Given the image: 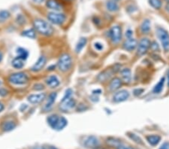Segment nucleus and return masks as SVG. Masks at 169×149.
I'll return each instance as SVG.
<instances>
[{"instance_id":"f257e3e1","label":"nucleus","mask_w":169,"mask_h":149,"mask_svg":"<svg viewBox=\"0 0 169 149\" xmlns=\"http://www.w3.org/2000/svg\"><path fill=\"white\" fill-rule=\"evenodd\" d=\"M33 26L37 33L45 36H50L54 33L53 26L42 19H35L33 21Z\"/></svg>"},{"instance_id":"f03ea898","label":"nucleus","mask_w":169,"mask_h":149,"mask_svg":"<svg viewBox=\"0 0 169 149\" xmlns=\"http://www.w3.org/2000/svg\"><path fill=\"white\" fill-rule=\"evenodd\" d=\"M47 121L49 126L53 130L60 131L67 126L68 121L63 116H60L57 114H51L47 118Z\"/></svg>"},{"instance_id":"7ed1b4c3","label":"nucleus","mask_w":169,"mask_h":149,"mask_svg":"<svg viewBox=\"0 0 169 149\" xmlns=\"http://www.w3.org/2000/svg\"><path fill=\"white\" fill-rule=\"evenodd\" d=\"M58 69L62 72H66L71 69L72 66V59L69 54H64L60 57L57 62Z\"/></svg>"},{"instance_id":"20e7f679","label":"nucleus","mask_w":169,"mask_h":149,"mask_svg":"<svg viewBox=\"0 0 169 149\" xmlns=\"http://www.w3.org/2000/svg\"><path fill=\"white\" fill-rule=\"evenodd\" d=\"M8 81L16 85H23L28 83L29 76L24 72H16L10 75Z\"/></svg>"},{"instance_id":"39448f33","label":"nucleus","mask_w":169,"mask_h":149,"mask_svg":"<svg viewBox=\"0 0 169 149\" xmlns=\"http://www.w3.org/2000/svg\"><path fill=\"white\" fill-rule=\"evenodd\" d=\"M156 35L162 43L163 49L165 52L169 51V34L165 29L158 27L156 29Z\"/></svg>"},{"instance_id":"423d86ee","label":"nucleus","mask_w":169,"mask_h":149,"mask_svg":"<svg viewBox=\"0 0 169 149\" xmlns=\"http://www.w3.org/2000/svg\"><path fill=\"white\" fill-rule=\"evenodd\" d=\"M47 17L50 22L56 25H62L66 20V17L64 14L58 12H49Z\"/></svg>"},{"instance_id":"0eeeda50","label":"nucleus","mask_w":169,"mask_h":149,"mask_svg":"<svg viewBox=\"0 0 169 149\" xmlns=\"http://www.w3.org/2000/svg\"><path fill=\"white\" fill-rule=\"evenodd\" d=\"M109 36L113 43H119L122 39V29L118 25H115L110 29Z\"/></svg>"},{"instance_id":"6e6552de","label":"nucleus","mask_w":169,"mask_h":149,"mask_svg":"<svg viewBox=\"0 0 169 149\" xmlns=\"http://www.w3.org/2000/svg\"><path fill=\"white\" fill-rule=\"evenodd\" d=\"M151 42L150 39L147 38H143L138 42L137 46V54L138 56L141 57L144 55L148 51L149 48H150Z\"/></svg>"},{"instance_id":"1a4fd4ad","label":"nucleus","mask_w":169,"mask_h":149,"mask_svg":"<svg viewBox=\"0 0 169 149\" xmlns=\"http://www.w3.org/2000/svg\"><path fill=\"white\" fill-rule=\"evenodd\" d=\"M76 105H77L76 100L74 98L70 97L66 99V100H61L60 109L62 112H66L71 110V109H75Z\"/></svg>"},{"instance_id":"9d476101","label":"nucleus","mask_w":169,"mask_h":149,"mask_svg":"<svg viewBox=\"0 0 169 149\" xmlns=\"http://www.w3.org/2000/svg\"><path fill=\"white\" fill-rule=\"evenodd\" d=\"M84 145L88 148H96L99 145V140L95 136H89L84 138Z\"/></svg>"},{"instance_id":"9b49d317","label":"nucleus","mask_w":169,"mask_h":149,"mask_svg":"<svg viewBox=\"0 0 169 149\" xmlns=\"http://www.w3.org/2000/svg\"><path fill=\"white\" fill-rule=\"evenodd\" d=\"M129 97V92L126 90H121L114 93L113 96V101L114 103H122L126 101Z\"/></svg>"},{"instance_id":"f8f14e48","label":"nucleus","mask_w":169,"mask_h":149,"mask_svg":"<svg viewBox=\"0 0 169 149\" xmlns=\"http://www.w3.org/2000/svg\"><path fill=\"white\" fill-rule=\"evenodd\" d=\"M47 63V58L44 56H41L38 59L35 64L32 66L31 70L33 72H40L42 69H44V67L45 66Z\"/></svg>"},{"instance_id":"ddd939ff","label":"nucleus","mask_w":169,"mask_h":149,"mask_svg":"<svg viewBox=\"0 0 169 149\" xmlns=\"http://www.w3.org/2000/svg\"><path fill=\"white\" fill-rule=\"evenodd\" d=\"M46 98V94L44 93H39V94H31L27 97L28 101L31 104L41 103Z\"/></svg>"},{"instance_id":"4468645a","label":"nucleus","mask_w":169,"mask_h":149,"mask_svg":"<svg viewBox=\"0 0 169 149\" xmlns=\"http://www.w3.org/2000/svg\"><path fill=\"white\" fill-rule=\"evenodd\" d=\"M138 46V42L134 38H129L123 43V48L128 51H134Z\"/></svg>"},{"instance_id":"2eb2a0df","label":"nucleus","mask_w":169,"mask_h":149,"mask_svg":"<svg viewBox=\"0 0 169 149\" xmlns=\"http://www.w3.org/2000/svg\"><path fill=\"white\" fill-rule=\"evenodd\" d=\"M47 85L50 88H56L60 85V80L56 75H50L45 80Z\"/></svg>"},{"instance_id":"dca6fc26","label":"nucleus","mask_w":169,"mask_h":149,"mask_svg":"<svg viewBox=\"0 0 169 149\" xmlns=\"http://www.w3.org/2000/svg\"><path fill=\"white\" fill-rule=\"evenodd\" d=\"M17 127V123L11 120H7L2 123V129L4 132H10Z\"/></svg>"},{"instance_id":"f3484780","label":"nucleus","mask_w":169,"mask_h":149,"mask_svg":"<svg viewBox=\"0 0 169 149\" xmlns=\"http://www.w3.org/2000/svg\"><path fill=\"white\" fill-rule=\"evenodd\" d=\"M120 76L126 83H129L132 80V72L129 68H125L120 71Z\"/></svg>"},{"instance_id":"a211bd4d","label":"nucleus","mask_w":169,"mask_h":149,"mask_svg":"<svg viewBox=\"0 0 169 149\" xmlns=\"http://www.w3.org/2000/svg\"><path fill=\"white\" fill-rule=\"evenodd\" d=\"M122 85V80L120 78H114L110 82L109 88L111 91H117Z\"/></svg>"},{"instance_id":"6ab92c4d","label":"nucleus","mask_w":169,"mask_h":149,"mask_svg":"<svg viewBox=\"0 0 169 149\" xmlns=\"http://www.w3.org/2000/svg\"><path fill=\"white\" fill-rule=\"evenodd\" d=\"M47 7L50 9L54 10L56 12H59L62 8V5H60V3L59 2H57V0H48L47 2Z\"/></svg>"},{"instance_id":"aec40b11","label":"nucleus","mask_w":169,"mask_h":149,"mask_svg":"<svg viewBox=\"0 0 169 149\" xmlns=\"http://www.w3.org/2000/svg\"><path fill=\"white\" fill-rule=\"evenodd\" d=\"M57 97V93L56 92H53L50 93L49 96H48L47 103L45 104V105H44V109H46V110H49L50 108L53 106V103H55Z\"/></svg>"},{"instance_id":"412c9836","label":"nucleus","mask_w":169,"mask_h":149,"mask_svg":"<svg viewBox=\"0 0 169 149\" xmlns=\"http://www.w3.org/2000/svg\"><path fill=\"white\" fill-rule=\"evenodd\" d=\"M147 141L152 146H156L161 141V136L159 135H149L146 137Z\"/></svg>"},{"instance_id":"4be33fe9","label":"nucleus","mask_w":169,"mask_h":149,"mask_svg":"<svg viewBox=\"0 0 169 149\" xmlns=\"http://www.w3.org/2000/svg\"><path fill=\"white\" fill-rule=\"evenodd\" d=\"M87 43V39H86V38L84 37L80 38V39H79L78 43H77L76 46H75V52H76L77 54L80 53L82 50L84 49V47L86 46Z\"/></svg>"},{"instance_id":"5701e85b","label":"nucleus","mask_w":169,"mask_h":149,"mask_svg":"<svg viewBox=\"0 0 169 149\" xmlns=\"http://www.w3.org/2000/svg\"><path fill=\"white\" fill-rule=\"evenodd\" d=\"M113 73H114V72L113 71L112 69L105 70V71L102 72L98 75V80H99L100 81H105L108 79L112 75Z\"/></svg>"},{"instance_id":"b1692460","label":"nucleus","mask_w":169,"mask_h":149,"mask_svg":"<svg viewBox=\"0 0 169 149\" xmlns=\"http://www.w3.org/2000/svg\"><path fill=\"white\" fill-rule=\"evenodd\" d=\"M106 8H107V9L110 11V12H117V11L119 10V5H118V4L116 2L113 1V0H109V1H107V3H106Z\"/></svg>"},{"instance_id":"393cba45","label":"nucleus","mask_w":169,"mask_h":149,"mask_svg":"<svg viewBox=\"0 0 169 149\" xmlns=\"http://www.w3.org/2000/svg\"><path fill=\"white\" fill-rule=\"evenodd\" d=\"M24 61L25 60H23L21 58H20V57H15L13 60H12L11 65L14 68H15V69H22V68L25 65Z\"/></svg>"},{"instance_id":"a878e982","label":"nucleus","mask_w":169,"mask_h":149,"mask_svg":"<svg viewBox=\"0 0 169 149\" xmlns=\"http://www.w3.org/2000/svg\"><path fill=\"white\" fill-rule=\"evenodd\" d=\"M21 35L24 37L30 38V39H34L36 38V31L35 30V29L30 28L28 29V30H24V31L22 32L21 33Z\"/></svg>"},{"instance_id":"bb28decb","label":"nucleus","mask_w":169,"mask_h":149,"mask_svg":"<svg viewBox=\"0 0 169 149\" xmlns=\"http://www.w3.org/2000/svg\"><path fill=\"white\" fill-rule=\"evenodd\" d=\"M150 28H151L150 21L147 19L144 20L141 25V30L142 33L148 34L149 33H150Z\"/></svg>"},{"instance_id":"cd10ccee","label":"nucleus","mask_w":169,"mask_h":149,"mask_svg":"<svg viewBox=\"0 0 169 149\" xmlns=\"http://www.w3.org/2000/svg\"><path fill=\"white\" fill-rule=\"evenodd\" d=\"M165 81V77H162V78L160 79L159 81L158 82L157 84H156V86L154 87L153 90V92L156 93V94H158V93H161L163 90V87H164Z\"/></svg>"},{"instance_id":"c85d7f7f","label":"nucleus","mask_w":169,"mask_h":149,"mask_svg":"<svg viewBox=\"0 0 169 149\" xmlns=\"http://www.w3.org/2000/svg\"><path fill=\"white\" fill-rule=\"evenodd\" d=\"M107 145H110L112 148H117L118 147H120L122 144V142L120 140L116 139V138H109L107 140Z\"/></svg>"},{"instance_id":"c756f323","label":"nucleus","mask_w":169,"mask_h":149,"mask_svg":"<svg viewBox=\"0 0 169 149\" xmlns=\"http://www.w3.org/2000/svg\"><path fill=\"white\" fill-rule=\"evenodd\" d=\"M17 57L21 58L23 60H26V59L28 58L29 57V52L26 49L23 48H18L17 49Z\"/></svg>"},{"instance_id":"7c9ffc66","label":"nucleus","mask_w":169,"mask_h":149,"mask_svg":"<svg viewBox=\"0 0 169 149\" xmlns=\"http://www.w3.org/2000/svg\"><path fill=\"white\" fill-rule=\"evenodd\" d=\"M128 136L131 139L133 140L135 142L137 143V144L144 145V143L143 142V140L141 139V137L138 136V135H136V134L133 133H128Z\"/></svg>"},{"instance_id":"2f4dec72","label":"nucleus","mask_w":169,"mask_h":149,"mask_svg":"<svg viewBox=\"0 0 169 149\" xmlns=\"http://www.w3.org/2000/svg\"><path fill=\"white\" fill-rule=\"evenodd\" d=\"M11 14L8 11L3 10L0 12V23H3L6 21L10 17Z\"/></svg>"},{"instance_id":"473e14b6","label":"nucleus","mask_w":169,"mask_h":149,"mask_svg":"<svg viewBox=\"0 0 169 149\" xmlns=\"http://www.w3.org/2000/svg\"><path fill=\"white\" fill-rule=\"evenodd\" d=\"M149 3L153 8L155 9H159L162 7V1L161 0H149Z\"/></svg>"},{"instance_id":"72a5a7b5","label":"nucleus","mask_w":169,"mask_h":149,"mask_svg":"<svg viewBox=\"0 0 169 149\" xmlns=\"http://www.w3.org/2000/svg\"><path fill=\"white\" fill-rule=\"evenodd\" d=\"M73 94V91L71 89H67L66 91V93H65V95H64V96L63 97H62V100H66V99H68V98H70V97H71V95Z\"/></svg>"},{"instance_id":"f704fd0d","label":"nucleus","mask_w":169,"mask_h":149,"mask_svg":"<svg viewBox=\"0 0 169 149\" xmlns=\"http://www.w3.org/2000/svg\"><path fill=\"white\" fill-rule=\"evenodd\" d=\"M150 48H152L153 51H159V50H160L159 44H158V43L156 42H153L151 43Z\"/></svg>"},{"instance_id":"c9c22d12","label":"nucleus","mask_w":169,"mask_h":149,"mask_svg":"<svg viewBox=\"0 0 169 149\" xmlns=\"http://www.w3.org/2000/svg\"><path fill=\"white\" fill-rule=\"evenodd\" d=\"M45 87H44V86L42 84H35V85H34L33 87V90L34 91H42V90H44Z\"/></svg>"},{"instance_id":"e433bc0d","label":"nucleus","mask_w":169,"mask_h":149,"mask_svg":"<svg viewBox=\"0 0 169 149\" xmlns=\"http://www.w3.org/2000/svg\"><path fill=\"white\" fill-rule=\"evenodd\" d=\"M144 91V89L137 88V89L134 90V91H133V93H134V95L135 96H141L142 93H143Z\"/></svg>"},{"instance_id":"4c0bfd02","label":"nucleus","mask_w":169,"mask_h":149,"mask_svg":"<svg viewBox=\"0 0 169 149\" xmlns=\"http://www.w3.org/2000/svg\"><path fill=\"white\" fill-rule=\"evenodd\" d=\"M94 47H95V48H96V49L97 50V51H102V50H103V48H104L103 44H102V43H100V42H96V43H95Z\"/></svg>"},{"instance_id":"58836bf2","label":"nucleus","mask_w":169,"mask_h":149,"mask_svg":"<svg viewBox=\"0 0 169 149\" xmlns=\"http://www.w3.org/2000/svg\"><path fill=\"white\" fill-rule=\"evenodd\" d=\"M132 35H133V31L131 30H128L126 32V37L127 39H129V38H132Z\"/></svg>"},{"instance_id":"ea45409f","label":"nucleus","mask_w":169,"mask_h":149,"mask_svg":"<svg viewBox=\"0 0 169 149\" xmlns=\"http://www.w3.org/2000/svg\"><path fill=\"white\" fill-rule=\"evenodd\" d=\"M159 149H169L168 142H165L161 145V147H160Z\"/></svg>"},{"instance_id":"a19ab883","label":"nucleus","mask_w":169,"mask_h":149,"mask_svg":"<svg viewBox=\"0 0 169 149\" xmlns=\"http://www.w3.org/2000/svg\"><path fill=\"white\" fill-rule=\"evenodd\" d=\"M8 94V91L4 88H0V96H6Z\"/></svg>"},{"instance_id":"79ce46f5","label":"nucleus","mask_w":169,"mask_h":149,"mask_svg":"<svg viewBox=\"0 0 169 149\" xmlns=\"http://www.w3.org/2000/svg\"><path fill=\"white\" fill-rule=\"evenodd\" d=\"M116 149H134V148H132V147H130V146H125V145H121L120 147H118V148Z\"/></svg>"},{"instance_id":"37998d69","label":"nucleus","mask_w":169,"mask_h":149,"mask_svg":"<svg viewBox=\"0 0 169 149\" xmlns=\"http://www.w3.org/2000/svg\"><path fill=\"white\" fill-rule=\"evenodd\" d=\"M3 109H4V105L2 103H0V112H2Z\"/></svg>"},{"instance_id":"c03bdc74","label":"nucleus","mask_w":169,"mask_h":149,"mask_svg":"<svg viewBox=\"0 0 169 149\" xmlns=\"http://www.w3.org/2000/svg\"><path fill=\"white\" fill-rule=\"evenodd\" d=\"M44 1H45V0H33V2H35V3H41Z\"/></svg>"},{"instance_id":"a18cd8bd","label":"nucleus","mask_w":169,"mask_h":149,"mask_svg":"<svg viewBox=\"0 0 169 149\" xmlns=\"http://www.w3.org/2000/svg\"><path fill=\"white\" fill-rule=\"evenodd\" d=\"M43 149H57V148H56L53 146H48V147H47V148H43Z\"/></svg>"},{"instance_id":"49530a36","label":"nucleus","mask_w":169,"mask_h":149,"mask_svg":"<svg viewBox=\"0 0 169 149\" xmlns=\"http://www.w3.org/2000/svg\"><path fill=\"white\" fill-rule=\"evenodd\" d=\"M2 58H3V54L2 52L0 51V62H1L2 60Z\"/></svg>"},{"instance_id":"de8ad7c7","label":"nucleus","mask_w":169,"mask_h":149,"mask_svg":"<svg viewBox=\"0 0 169 149\" xmlns=\"http://www.w3.org/2000/svg\"><path fill=\"white\" fill-rule=\"evenodd\" d=\"M168 86H169V71H168Z\"/></svg>"},{"instance_id":"09e8293b","label":"nucleus","mask_w":169,"mask_h":149,"mask_svg":"<svg viewBox=\"0 0 169 149\" xmlns=\"http://www.w3.org/2000/svg\"><path fill=\"white\" fill-rule=\"evenodd\" d=\"M113 1H114V2H117V1H119V0H113Z\"/></svg>"},{"instance_id":"8fccbe9b","label":"nucleus","mask_w":169,"mask_h":149,"mask_svg":"<svg viewBox=\"0 0 169 149\" xmlns=\"http://www.w3.org/2000/svg\"><path fill=\"white\" fill-rule=\"evenodd\" d=\"M165 1H167V2H169V0H165Z\"/></svg>"}]
</instances>
